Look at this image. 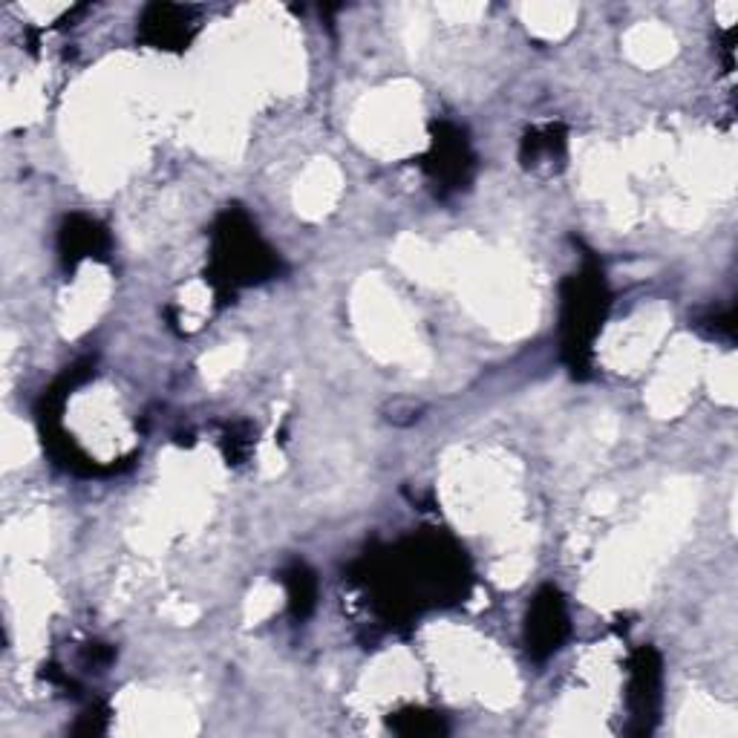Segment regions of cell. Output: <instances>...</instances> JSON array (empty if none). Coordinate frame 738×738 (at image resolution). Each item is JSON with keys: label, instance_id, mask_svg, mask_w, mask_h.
<instances>
[{"label": "cell", "instance_id": "cell-1", "mask_svg": "<svg viewBox=\"0 0 738 738\" xmlns=\"http://www.w3.org/2000/svg\"><path fill=\"white\" fill-rule=\"evenodd\" d=\"M566 629V617H563L560 600L554 591L540 598L534 614H531V637H534V649H557L560 635Z\"/></svg>", "mask_w": 738, "mask_h": 738}]
</instances>
